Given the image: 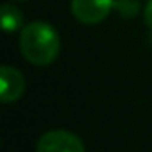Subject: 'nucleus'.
Returning a JSON list of instances; mask_svg holds the SVG:
<instances>
[{"instance_id": "nucleus-1", "label": "nucleus", "mask_w": 152, "mask_h": 152, "mask_svg": "<svg viewBox=\"0 0 152 152\" xmlns=\"http://www.w3.org/2000/svg\"><path fill=\"white\" fill-rule=\"evenodd\" d=\"M61 41L57 31L41 20L31 22L22 29L20 50L23 57L34 66H47L59 56Z\"/></svg>"}, {"instance_id": "nucleus-2", "label": "nucleus", "mask_w": 152, "mask_h": 152, "mask_svg": "<svg viewBox=\"0 0 152 152\" xmlns=\"http://www.w3.org/2000/svg\"><path fill=\"white\" fill-rule=\"evenodd\" d=\"M115 2L116 0H72L70 11L77 22L95 25L109 16V13L115 9Z\"/></svg>"}, {"instance_id": "nucleus-3", "label": "nucleus", "mask_w": 152, "mask_h": 152, "mask_svg": "<svg viewBox=\"0 0 152 152\" xmlns=\"http://www.w3.org/2000/svg\"><path fill=\"white\" fill-rule=\"evenodd\" d=\"M36 152H86L79 136L68 131H48L38 140Z\"/></svg>"}, {"instance_id": "nucleus-4", "label": "nucleus", "mask_w": 152, "mask_h": 152, "mask_svg": "<svg viewBox=\"0 0 152 152\" xmlns=\"http://www.w3.org/2000/svg\"><path fill=\"white\" fill-rule=\"evenodd\" d=\"M25 91V79L23 75L13 68L4 64L0 68V99L4 104L16 102Z\"/></svg>"}, {"instance_id": "nucleus-5", "label": "nucleus", "mask_w": 152, "mask_h": 152, "mask_svg": "<svg viewBox=\"0 0 152 152\" xmlns=\"http://www.w3.org/2000/svg\"><path fill=\"white\" fill-rule=\"evenodd\" d=\"M2 27L6 32H16L20 29H23V15L18 7L11 6V4H4L2 6Z\"/></svg>"}, {"instance_id": "nucleus-6", "label": "nucleus", "mask_w": 152, "mask_h": 152, "mask_svg": "<svg viewBox=\"0 0 152 152\" xmlns=\"http://www.w3.org/2000/svg\"><path fill=\"white\" fill-rule=\"evenodd\" d=\"M115 9L118 11L122 18H134L140 13L141 4H140V0H116Z\"/></svg>"}, {"instance_id": "nucleus-7", "label": "nucleus", "mask_w": 152, "mask_h": 152, "mask_svg": "<svg viewBox=\"0 0 152 152\" xmlns=\"http://www.w3.org/2000/svg\"><path fill=\"white\" fill-rule=\"evenodd\" d=\"M143 16H145L147 27L152 31V0H148V2H147V6H145V9H143Z\"/></svg>"}, {"instance_id": "nucleus-8", "label": "nucleus", "mask_w": 152, "mask_h": 152, "mask_svg": "<svg viewBox=\"0 0 152 152\" xmlns=\"http://www.w3.org/2000/svg\"><path fill=\"white\" fill-rule=\"evenodd\" d=\"M16 2H27V0H16Z\"/></svg>"}]
</instances>
